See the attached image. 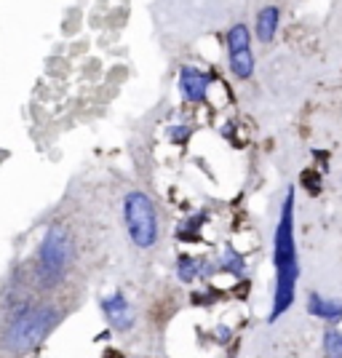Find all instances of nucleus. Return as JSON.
Here are the masks:
<instances>
[{
  "label": "nucleus",
  "instance_id": "6e6552de",
  "mask_svg": "<svg viewBox=\"0 0 342 358\" xmlns=\"http://www.w3.org/2000/svg\"><path fill=\"white\" fill-rule=\"evenodd\" d=\"M281 27V8L278 6H262L254 16V35L262 45H270Z\"/></svg>",
  "mask_w": 342,
  "mask_h": 358
},
{
  "label": "nucleus",
  "instance_id": "ddd939ff",
  "mask_svg": "<svg viewBox=\"0 0 342 358\" xmlns=\"http://www.w3.org/2000/svg\"><path fill=\"white\" fill-rule=\"evenodd\" d=\"M324 353L332 358H342V331L337 327H329L324 331V340H321Z\"/></svg>",
  "mask_w": 342,
  "mask_h": 358
},
{
  "label": "nucleus",
  "instance_id": "7ed1b4c3",
  "mask_svg": "<svg viewBox=\"0 0 342 358\" xmlns=\"http://www.w3.org/2000/svg\"><path fill=\"white\" fill-rule=\"evenodd\" d=\"M75 262V241L64 224H51L35 254V281L41 289L59 286Z\"/></svg>",
  "mask_w": 342,
  "mask_h": 358
},
{
  "label": "nucleus",
  "instance_id": "0eeeda50",
  "mask_svg": "<svg viewBox=\"0 0 342 358\" xmlns=\"http://www.w3.org/2000/svg\"><path fill=\"white\" fill-rule=\"evenodd\" d=\"M211 86V73H204L195 64H182L179 70V94L187 105H204Z\"/></svg>",
  "mask_w": 342,
  "mask_h": 358
},
{
  "label": "nucleus",
  "instance_id": "1a4fd4ad",
  "mask_svg": "<svg viewBox=\"0 0 342 358\" xmlns=\"http://www.w3.org/2000/svg\"><path fill=\"white\" fill-rule=\"evenodd\" d=\"M305 308H308V313H311L313 318L324 321L329 327H334V324L342 321V299H329V297H321L318 292H311Z\"/></svg>",
  "mask_w": 342,
  "mask_h": 358
},
{
  "label": "nucleus",
  "instance_id": "4468645a",
  "mask_svg": "<svg viewBox=\"0 0 342 358\" xmlns=\"http://www.w3.org/2000/svg\"><path fill=\"white\" fill-rule=\"evenodd\" d=\"M217 297H220V292H217L211 284H206L204 289H195L193 294H190V302H193V305H198V308H208V305H211Z\"/></svg>",
  "mask_w": 342,
  "mask_h": 358
},
{
  "label": "nucleus",
  "instance_id": "9b49d317",
  "mask_svg": "<svg viewBox=\"0 0 342 358\" xmlns=\"http://www.w3.org/2000/svg\"><path fill=\"white\" fill-rule=\"evenodd\" d=\"M206 222H208L206 211H195L190 217H185V220L177 224V241H182V243H195V241H201V230H204Z\"/></svg>",
  "mask_w": 342,
  "mask_h": 358
},
{
  "label": "nucleus",
  "instance_id": "f3484780",
  "mask_svg": "<svg viewBox=\"0 0 342 358\" xmlns=\"http://www.w3.org/2000/svg\"><path fill=\"white\" fill-rule=\"evenodd\" d=\"M217 273H220V262L201 257V281H208V278H211V275H217Z\"/></svg>",
  "mask_w": 342,
  "mask_h": 358
},
{
  "label": "nucleus",
  "instance_id": "2eb2a0df",
  "mask_svg": "<svg viewBox=\"0 0 342 358\" xmlns=\"http://www.w3.org/2000/svg\"><path fill=\"white\" fill-rule=\"evenodd\" d=\"M190 136H193V129L185 126V123H174V126L166 129V139H169L171 145H185Z\"/></svg>",
  "mask_w": 342,
  "mask_h": 358
},
{
  "label": "nucleus",
  "instance_id": "dca6fc26",
  "mask_svg": "<svg viewBox=\"0 0 342 358\" xmlns=\"http://www.w3.org/2000/svg\"><path fill=\"white\" fill-rule=\"evenodd\" d=\"M211 337H214V343L217 345H230V340H233V329L225 327V324H220V327H214V331H211Z\"/></svg>",
  "mask_w": 342,
  "mask_h": 358
},
{
  "label": "nucleus",
  "instance_id": "f8f14e48",
  "mask_svg": "<svg viewBox=\"0 0 342 358\" xmlns=\"http://www.w3.org/2000/svg\"><path fill=\"white\" fill-rule=\"evenodd\" d=\"M177 278L182 281V284L201 281V257H193V254H179Z\"/></svg>",
  "mask_w": 342,
  "mask_h": 358
},
{
  "label": "nucleus",
  "instance_id": "20e7f679",
  "mask_svg": "<svg viewBox=\"0 0 342 358\" xmlns=\"http://www.w3.org/2000/svg\"><path fill=\"white\" fill-rule=\"evenodd\" d=\"M123 224L129 241L136 249H152L161 236V222H158V209L150 201V195L142 190H131L123 195Z\"/></svg>",
  "mask_w": 342,
  "mask_h": 358
},
{
  "label": "nucleus",
  "instance_id": "39448f33",
  "mask_svg": "<svg viewBox=\"0 0 342 358\" xmlns=\"http://www.w3.org/2000/svg\"><path fill=\"white\" fill-rule=\"evenodd\" d=\"M225 48H227V70L236 80H249L254 75V51H252V30L236 22L227 35H225Z\"/></svg>",
  "mask_w": 342,
  "mask_h": 358
},
{
  "label": "nucleus",
  "instance_id": "f03ea898",
  "mask_svg": "<svg viewBox=\"0 0 342 358\" xmlns=\"http://www.w3.org/2000/svg\"><path fill=\"white\" fill-rule=\"evenodd\" d=\"M62 321V310L41 302V305H16L8 324L3 329V337H0V348L6 353H30L38 345L45 343V337L57 329V324Z\"/></svg>",
  "mask_w": 342,
  "mask_h": 358
},
{
  "label": "nucleus",
  "instance_id": "f257e3e1",
  "mask_svg": "<svg viewBox=\"0 0 342 358\" xmlns=\"http://www.w3.org/2000/svg\"><path fill=\"white\" fill-rule=\"evenodd\" d=\"M273 265H276V286H273L268 324H276L281 315L289 313L297 297L299 259L297 241H294V187H289L283 195L281 214L273 230Z\"/></svg>",
  "mask_w": 342,
  "mask_h": 358
},
{
  "label": "nucleus",
  "instance_id": "9d476101",
  "mask_svg": "<svg viewBox=\"0 0 342 358\" xmlns=\"http://www.w3.org/2000/svg\"><path fill=\"white\" fill-rule=\"evenodd\" d=\"M217 262H220V273L230 275V278H236V281H243V278L249 275V265H246L243 254H241L233 243H227V246H225Z\"/></svg>",
  "mask_w": 342,
  "mask_h": 358
},
{
  "label": "nucleus",
  "instance_id": "423d86ee",
  "mask_svg": "<svg viewBox=\"0 0 342 358\" xmlns=\"http://www.w3.org/2000/svg\"><path fill=\"white\" fill-rule=\"evenodd\" d=\"M99 308H102V315L107 318V324H110V329H113V331L126 334V331H131V329H134L136 310H134V305L129 302V297H126L123 292H113V294L102 297Z\"/></svg>",
  "mask_w": 342,
  "mask_h": 358
}]
</instances>
